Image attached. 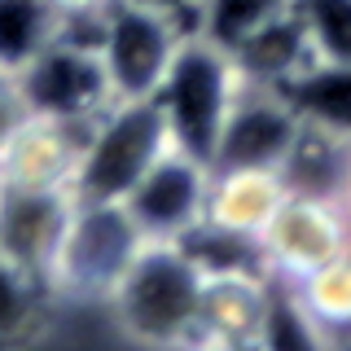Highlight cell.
Wrapping results in <instances>:
<instances>
[{
	"label": "cell",
	"instance_id": "52a82bcc",
	"mask_svg": "<svg viewBox=\"0 0 351 351\" xmlns=\"http://www.w3.org/2000/svg\"><path fill=\"white\" fill-rule=\"evenodd\" d=\"M351 250V219L338 197L290 189L281 197L277 215L255 241L263 272L277 281H299L303 272L321 268Z\"/></svg>",
	"mask_w": 351,
	"mask_h": 351
},
{
	"label": "cell",
	"instance_id": "4fadbf2b",
	"mask_svg": "<svg viewBox=\"0 0 351 351\" xmlns=\"http://www.w3.org/2000/svg\"><path fill=\"white\" fill-rule=\"evenodd\" d=\"M66 211H71V193L66 189L0 184V255L14 259L36 281H44L49 277L53 246H58L62 224H66Z\"/></svg>",
	"mask_w": 351,
	"mask_h": 351
},
{
	"label": "cell",
	"instance_id": "ffe728a7",
	"mask_svg": "<svg viewBox=\"0 0 351 351\" xmlns=\"http://www.w3.org/2000/svg\"><path fill=\"white\" fill-rule=\"evenodd\" d=\"M44 303H49L44 281H36L14 259L0 255V343H18V338L36 334Z\"/></svg>",
	"mask_w": 351,
	"mask_h": 351
},
{
	"label": "cell",
	"instance_id": "2e32d148",
	"mask_svg": "<svg viewBox=\"0 0 351 351\" xmlns=\"http://www.w3.org/2000/svg\"><path fill=\"white\" fill-rule=\"evenodd\" d=\"M228 58L237 62V71H241L246 84L285 88L290 80H299L307 66H312V49H307L299 22H294L290 5H285V14H277L268 27H259L255 36L241 44L237 53H228Z\"/></svg>",
	"mask_w": 351,
	"mask_h": 351
},
{
	"label": "cell",
	"instance_id": "3957f363",
	"mask_svg": "<svg viewBox=\"0 0 351 351\" xmlns=\"http://www.w3.org/2000/svg\"><path fill=\"white\" fill-rule=\"evenodd\" d=\"M141 241L145 237H141V228L123 211V202H84V197H71L62 237L49 259V277H44L49 299L106 303Z\"/></svg>",
	"mask_w": 351,
	"mask_h": 351
},
{
	"label": "cell",
	"instance_id": "5bb4252c",
	"mask_svg": "<svg viewBox=\"0 0 351 351\" xmlns=\"http://www.w3.org/2000/svg\"><path fill=\"white\" fill-rule=\"evenodd\" d=\"M285 285H290V299L299 307L312 343L351 338V250Z\"/></svg>",
	"mask_w": 351,
	"mask_h": 351
},
{
	"label": "cell",
	"instance_id": "e0dca14e",
	"mask_svg": "<svg viewBox=\"0 0 351 351\" xmlns=\"http://www.w3.org/2000/svg\"><path fill=\"white\" fill-rule=\"evenodd\" d=\"M62 31L53 0H0V75H22Z\"/></svg>",
	"mask_w": 351,
	"mask_h": 351
},
{
	"label": "cell",
	"instance_id": "ba28073f",
	"mask_svg": "<svg viewBox=\"0 0 351 351\" xmlns=\"http://www.w3.org/2000/svg\"><path fill=\"white\" fill-rule=\"evenodd\" d=\"M14 80L22 88V101H27L31 114H49V119L93 123L114 101L106 71H101V58H97V44L88 31H62Z\"/></svg>",
	"mask_w": 351,
	"mask_h": 351
},
{
	"label": "cell",
	"instance_id": "8fae6325",
	"mask_svg": "<svg viewBox=\"0 0 351 351\" xmlns=\"http://www.w3.org/2000/svg\"><path fill=\"white\" fill-rule=\"evenodd\" d=\"M88 123L75 119H49V114H27L9 145L0 149V184L18 189H66L71 193L75 167L84 154Z\"/></svg>",
	"mask_w": 351,
	"mask_h": 351
},
{
	"label": "cell",
	"instance_id": "44dd1931",
	"mask_svg": "<svg viewBox=\"0 0 351 351\" xmlns=\"http://www.w3.org/2000/svg\"><path fill=\"white\" fill-rule=\"evenodd\" d=\"M27 114H31V110H27V101H22L18 80H14V75H0V149L9 145V136L18 132V123Z\"/></svg>",
	"mask_w": 351,
	"mask_h": 351
},
{
	"label": "cell",
	"instance_id": "5b68a950",
	"mask_svg": "<svg viewBox=\"0 0 351 351\" xmlns=\"http://www.w3.org/2000/svg\"><path fill=\"white\" fill-rule=\"evenodd\" d=\"M88 36L97 44L110 97L123 101V97H154L184 27L141 0H114Z\"/></svg>",
	"mask_w": 351,
	"mask_h": 351
},
{
	"label": "cell",
	"instance_id": "30bf717a",
	"mask_svg": "<svg viewBox=\"0 0 351 351\" xmlns=\"http://www.w3.org/2000/svg\"><path fill=\"white\" fill-rule=\"evenodd\" d=\"M303 136V119L277 88L241 84L233 110L224 119V132L215 141L211 167H285Z\"/></svg>",
	"mask_w": 351,
	"mask_h": 351
},
{
	"label": "cell",
	"instance_id": "cb8c5ba5",
	"mask_svg": "<svg viewBox=\"0 0 351 351\" xmlns=\"http://www.w3.org/2000/svg\"><path fill=\"white\" fill-rule=\"evenodd\" d=\"M338 202H343V211L351 219V158H347V176H343V189H338Z\"/></svg>",
	"mask_w": 351,
	"mask_h": 351
},
{
	"label": "cell",
	"instance_id": "7402d4cb",
	"mask_svg": "<svg viewBox=\"0 0 351 351\" xmlns=\"http://www.w3.org/2000/svg\"><path fill=\"white\" fill-rule=\"evenodd\" d=\"M110 5H114V0H53V9H58L66 31H93L97 18H101Z\"/></svg>",
	"mask_w": 351,
	"mask_h": 351
},
{
	"label": "cell",
	"instance_id": "9c48e42d",
	"mask_svg": "<svg viewBox=\"0 0 351 351\" xmlns=\"http://www.w3.org/2000/svg\"><path fill=\"white\" fill-rule=\"evenodd\" d=\"M206 180H211V167H206L202 158L167 145L145 167V176L128 189L123 211L132 215V224L141 228V237L184 241L202 228Z\"/></svg>",
	"mask_w": 351,
	"mask_h": 351
},
{
	"label": "cell",
	"instance_id": "277c9868",
	"mask_svg": "<svg viewBox=\"0 0 351 351\" xmlns=\"http://www.w3.org/2000/svg\"><path fill=\"white\" fill-rule=\"evenodd\" d=\"M171 145L167 123L154 97H123L110 101L88 123L84 154L71 180V197L84 202H123L128 189L145 176V167Z\"/></svg>",
	"mask_w": 351,
	"mask_h": 351
},
{
	"label": "cell",
	"instance_id": "ac0fdd59",
	"mask_svg": "<svg viewBox=\"0 0 351 351\" xmlns=\"http://www.w3.org/2000/svg\"><path fill=\"white\" fill-rule=\"evenodd\" d=\"M285 5L290 0H202L193 31L202 40L219 44L224 53H237L259 27H268L277 14H285Z\"/></svg>",
	"mask_w": 351,
	"mask_h": 351
},
{
	"label": "cell",
	"instance_id": "9a60e30c",
	"mask_svg": "<svg viewBox=\"0 0 351 351\" xmlns=\"http://www.w3.org/2000/svg\"><path fill=\"white\" fill-rule=\"evenodd\" d=\"M277 93L294 106V114L303 119V128L351 145V66L312 62L299 80H290L285 88H277Z\"/></svg>",
	"mask_w": 351,
	"mask_h": 351
},
{
	"label": "cell",
	"instance_id": "6da1fadb",
	"mask_svg": "<svg viewBox=\"0 0 351 351\" xmlns=\"http://www.w3.org/2000/svg\"><path fill=\"white\" fill-rule=\"evenodd\" d=\"M202 259L189 241H154L145 237L128 259L123 277L110 290V316L132 343L141 347H189L197 294H202Z\"/></svg>",
	"mask_w": 351,
	"mask_h": 351
},
{
	"label": "cell",
	"instance_id": "d6986e66",
	"mask_svg": "<svg viewBox=\"0 0 351 351\" xmlns=\"http://www.w3.org/2000/svg\"><path fill=\"white\" fill-rule=\"evenodd\" d=\"M312 62L351 66V0H290Z\"/></svg>",
	"mask_w": 351,
	"mask_h": 351
},
{
	"label": "cell",
	"instance_id": "7a4b0ae2",
	"mask_svg": "<svg viewBox=\"0 0 351 351\" xmlns=\"http://www.w3.org/2000/svg\"><path fill=\"white\" fill-rule=\"evenodd\" d=\"M241 84L246 80H241L237 62L219 44L202 40L197 31H184L158 88H154V101H158L171 145L211 167L215 141L224 132V119L237 101Z\"/></svg>",
	"mask_w": 351,
	"mask_h": 351
},
{
	"label": "cell",
	"instance_id": "8992f818",
	"mask_svg": "<svg viewBox=\"0 0 351 351\" xmlns=\"http://www.w3.org/2000/svg\"><path fill=\"white\" fill-rule=\"evenodd\" d=\"M277 321V277L259 259L206 263L189 347H268Z\"/></svg>",
	"mask_w": 351,
	"mask_h": 351
},
{
	"label": "cell",
	"instance_id": "7c38bea8",
	"mask_svg": "<svg viewBox=\"0 0 351 351\" xmlns=\"http://www.w3.org/2000/svg\"><path fill=\"white\" fill-rule=\"evenodd\" d=\"M285 193H290V184L277 167H211L202 228L255 246Z\"/></svg>",
	"mask_w": 351,
	"mask_h": 351
},
{
	"label": "cell",
	"instance_id": "603a6c76",
	"mask_svg": "<svg viewBox=\"0 0 351 351\" xmlns=\"http://www.w3.org/2000/svg\"><path fill=\"white\" fill-rule=\"evenodd\" d=\"M141 5L158 9V14L176 18V22H180L184 31H193V18H197V5H202V0H141Z\"/></svg>",
	"mask_w": 351,
	"mask_h": 351
}]
</instances>
